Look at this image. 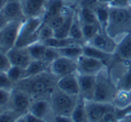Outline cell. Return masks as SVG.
Listing matches in <instances>:
<instances>
[{
    "instance_id": "6da1fadb",
    "label": "cell",
    "mask_w": 131,
    "mask_h": 122,
    "mask_svg": "<svg viewBox=\"0 0 131 122\" xmlns=\"http://www.w3.org/2000/svg\"><path fill=\"white\" fill-rule=\"evenodd\" d=\"M57 79L50 71H45L31 77H28L20 80L14 86L21 91L27 93L31 98L44 99L45 95H49L57 87Z\"/></svg>"
},
{
    "instance_id": "7a4b0ae2",
    "label": "cell",
    "mask_w": 131,
    "mask_h": 122,
    "mask_svg": "<svg viewBox=\"0 0 131 122\" xmlns=\"http://www.w3.org/2000/svg\"><path fill=\"white\" fill-rule=\"evenodd\" d=\"M110 7V6H109ZM131 30V6L125 8L110 7L106 34L114 38Z\"/></svg>"
},
{
    "instance_id": "3957f363",
    "label": "cell",
    "mask_w": 131,
    "mask_h": 122,
    "mask_svg": "<svg viewBox=\"0 0 131 122\" xmlns=\"http://www.w3.org/2000/svg\"><path fill=\"white\" fill-rule=\"evenodd\" d=\"M117 94V88L114 86L110 74L106 69H104L96 75V86L94 101L112 103V102L116 100Z\"/></svg>"
},
{
    "instance_id": "277c9868",
    "label": "cell",
    "mask_w": 131,
    "mask_h": 122,
    "mask_svg": "<svg viewBox=\"0 0 131 122\" xmlns=\"http://www.w3.org/2000/svg\"><path fill=\"white\" fill-rule=\"evenodd\" d=\"M79 95H71L55 88L50 95V105L52 112L56 115L70 116L77 104Z\"/></svg>"
},
{
    "instance_id": "5b68a950",
    "label": "cell",
    "mask_w": 131,
    "mask_h": 122,
    "mask_svg": "<svg viewBox=\"0 0 131 122\" xmlns=\"http://www.w3.org/2000/svg\"><path fill=\"white\" fill-rule=\"evenodd\" d=\"M43 23L44 21L42 17H32L25 19L21 24L15 47H27L35 42L39 41L38 30Z\"/></svg>"
},
{
    "instance_id": "8992f818",
    "label": "cell",
    "mask_w": 131,
    "mask_h": 122,
    "mask_svg": "<svg viewBox=\"0 0 131 122\" xmlns=\"http://www.w3.org/2000/svg\"><path fill=\"white\" fill-rule=\"evenodd\" d=\"M23 21H10L0 27V50L6 53L15 47Z\"/></svg>"
},
{
    "instance_id": "52a82bcc",
    "label": "cell",
    "mask_w": 131,
    "mask_h": 122,
    "mask_svg": "<svg viewBox=\"0 0 131 122\" xmlns=\"http://www.w3.org/2000/svg\"><path fill=\"white\" fill-rule=\"evenodd\" d=\"M31 102V97L27 93L17 88H14L11 92V97L7 109L14 110L20 116L24 115L29 112Z\"/></svg>"
},
{
    "instance_id": "ba28073f",
    "label": "cell",
    "mask_w": 131,
    "mask_h": 122,
    "mask_svg": "<svg viewBox=\"0 0 131 122\" xmlns=\"http://www.w3.org/2000/svg\"><path fill=\"white\" fill-rule=\"evenodd\" d=\"M77 70H78L77 60L60 56L50 64L49 71L57 79H60V77H62L64 76L77 73Z\"/></svg>"
},
{
    "instance_id": "9c48e42d",
    "label": "cell",
    "mask_w": 131,
    "mask_h": 122,
    "mask_svg": "<svg viewBox=\"0 0 131 122\" xmlns=\"http://www.w3.org/2000/svg\"><path fill=\"white\" fill-rule=\"evenodd\" d=\"M115 108L112 103H100L91 100L86 101V112L88 122H101L105 113Z\"/></svg>"
},
{
    "instance_id": "30bf717a",
    "label": "cell",
    "mask_w": 131,
    "mask_h": 122,
    "mask_svg": "<svg viewBox=\"0 0 131 122\" xmlns=\"http://www.w3.org/2000/svg\"><path fill=\"white\" fill-rule=\"evenodd\" d=\"M77 63H78L77 74L80 75L95 76L106 67V64L102 61L84 54H82L77 60Z\"/></svg>"
},
{
    "instance_id": "8fae6325",
    "label": "cell",
    "mask_w": 131,
    "mask_h": 122,
    "mask_svg": "<svg viewBox=\"0 0 131 122\" xmlns=\"http://www.w3.org/2000/svg\"><path fill=\"white\" fill-rule=\"evenodd\" d=\"M21 1L8 0L1 10V26L10 21H24Z\"/></svg>"
},
{
    "instance_id": "7c38bea8",
    "label": "cell",
    "mask_w": 131,
    "mask_h": 122,
    "mask_svg": "<svg viewBox=\"0 0 131 122\" xmlns=\"http://www.w3.org/2000/svg\"><path fill=\"white\" fill-rule=\"evenodd\" d=\"M6 56L12 66L26 69L29 64L32 62L29 52L27 47H14L6 52Z\"/></svg>"
},
{
    "instance_id": "4fadbf2b",
    "label": "cell",
    "mask_w": 131,
    "mask_h": 122,
    "mask_svg": "<svg viewBox=\"0 0 131 122\" xmlns=\"http://www.w3.org/2000/svg\"><path fill=\"white\" fill-rule=\"evenodd\" d=\"M79 85V95L86 101L94 100L96 86V75H80L78 74Z\"/></svg>"
},
{
    "instance_id": "5bb4252c",
    "label": "cell",
    "mask_w": 131,
    "mask_h": 122,
    "mask_svg": "<svg viewBox=\"0 0 131 122\" xmlns=\"http://www.w3.org/2000/svg\"><path fill=\"white\" fill-rule=\"evenodd\" d=\"M48 0H21V5L25 19L42 17Z\"/></svg>"
},
{
    "instance_id": "9a60e30c",
    "label": "cell",
    "mask_w": 131,
    "mask_h": 122,
    "mask_svg": "<svg viewBox=\"0 0 131 122\" xmlns=\"http://www.w3.org/2000/svg\"><path fill=\"white\" fill-rule=\"evenodd\" d=\"M86 44L91 45L96 48L103 50L108 53H112V54H114L116 47H117V43H116L115 39L102 31H100L93 39Z\"/></svg>"
},
{
    "instance_id": "2e32d148",
    "label": "cell",
    "mask_w": 131,
    "mask_h": 122,
    "mask_svg": "<svg viewBox=\"0 0 131 122\" xmlns=\"http://www.w3.org/2000/svg\"><path fill=\"white\" fill-rule=\"evenodd\" d=\"M57 88L71 95H79L78 74H71L60 77L57 80Z\"/></svg>"
},
{
    "instance_id": "e0dca14e",
    "label": "cell",
    "mask_w": 131,
    "mask_h": 122,
    "mask_svg": "<svg viewBox=\"0 0 131 122\" xmlns=\"http://www.w3.org/2000/svg\"><path fill=\"white\" fill-rule=\"evenodd\" d=\"M114 54L122 62H131V30L126 33L117 44Z\"/></svg>"
},
{
    "instance_id": "ac0fdd59",
    "label": "cell",
    "mask_w": 131,
    "mask_h": 122,
    "mask_svg": "<svg viewBox=\"0 0 131 122\" xmlns=\"http://www.w3.org/2000/svg\"><path fill=\"white\" fill-rule=\"evenodd\" d=\"M50 112H52V109H51L50 103L47 100L34 99V101L31 102L28 112L45 120L46 118L49 116Z\"/></svg>"
},
{
    "instance_id": "d6986e66",
    "label": "cell",
    "mask_w": 131,
    "mask_h": 122,
    "mask_svg": "<svg viewBox=\"0 0 131 122\" xmlns=\"http://www.w3.org/2000/svg\"><path fill=\"white\" fill-rule=\"evenodd\" d=\"M62 12H64V0H48L42 16L43 21L47 23L49 20L59 15Z\"/></svg>"
},
{
    "instance_id": "ffe728a7",
    "label": "cell",
    "mask_w": 131,
    "mask_h": 122,
    "mask_svg": "<svg viewBox=\"0 0 131 122\" xmlns=\"http://www.w3.org/2000/svg\"><path fill=\"white\" fill-rule=\"evenodd\" d=\"M83 54L102 61L105 64H106L107 62L111 60V58L113 55L112 53H108L106 52L103 51V50L96 48V47H93L91 45H88V44L83 45Z\"/></svg>"
},
{
    "instance_id": "44dd1931",
    "label": "cell",
    "mask_w": 131,
    "mask_h": 122,
    "mask_svg": "<svg viewBox=\"0 0 131 122\" xmlns=\"http://www.w3.org/2000/svg\"><path fill=\"white\" fill-rule=\"evenodd\" d=\"M50 63L44 60H33L25 69V77H31L49 71Z\"/></svg>"
},
{
    "instance_id": "7402d4cb",
    "label": "cell",
    "mask_w": 131,
    "mask_h": 122,
    "mask_svg": "<svg viewBox=\"0 0 131 122\" xmlns=\"http://www.w3.org/2000/svg\"><path fill=\"white\" fill-rule=\"evenodd\" d=\"M94 10H95V14H96L97 21H98L101 28V31L105 32L107 25H108L109 15H110V7H109L108 5L100 3Z\"/></svg>"
},
{
    "instance_id": "603a6c76",
    "label": "cell",
    "mask_w": 131,
    "mask_h": 122,
    "mask_svg": "<svg viewBox=\"0 0 131 122\" xmlns=\"http://www.w3.org/2000/svg\"><path fill=\"white\" fill-rule=\"evenodd\" d=\"M79 20L81 23H86V24H97L99 23L97 21V17L94 9L89 7L88 5H82L79 8V12L78 13ZM100 26V25H99Z\"/></svg>"
},
{
    "instance_id": "cb8c5ba5",
    "label": "cell",
    "mask_w": 131,
    "mask_h": 122,
    "mask_svg": "<svg viewBox=\"0 0 131 122\" xmlns=\"http://www.w3.org/2000/svg\"><path fill=\"white\" fill-rule=\"evenodd\" d=\"M71 118L73 122H88L86 112V100L79 95L77 104L73 110Z\"/></svg>"
},
{
    "instance_id": "d4e9b609",
    "label": "cell",
    "mask_w": 131,
    "mask_h": 122,
    "mask_svg": "<svg viewBox=\"0 0 131 122\" xmlns=\"http://www.w3.org/2000/svg\"><path fill=\"white\" fill-rule=\"evenodd\" d=\"M57 50L60 53V56L67 57V58L73 59V60H78L83 54V45L76 44V45H71Z\"/></svg>"
},
{
    "instance_id": "484cf974",
    "label": "cell",
    "mask_w": 131,
    "mask_h": 122,
    "mask_svg": "<svg viewBox=\"0 0 131 122\" xmlns=\"http://www.w3.org/2000/svg\"><path fill=\"white\" fill-rule=\"evenodd\" d=\"M69 38L76 40L79 43L84 45V38H83V32H82V23L79 20V14L75 13L74 18H73L72 24H71V29H70Z\"/></svg>"
},
{
    "instance_id": "4316f807",
    "label": "cell",
    "mask_w": 131,
    "mask_h": 122,
    "mask_svg": "<svg viewBox=\"0 0 131 122\" xmlns=\"http://www.w3.org/2000/svg\"><path fill=\"white\" fill-rule=\"evenodd\" d=\"M75 13L70 12L68 14L67 18H66L65 21L63 23V24L58 28V29H54V38H69L70 34V29H71V24H72L73 18H74Z\"/></svg>"
},
{
    "instance_id": "83f0119b",
    "label": "cell",
    "mask_w": 131,
    "mask_h": 122,
    "mask_svg": "<svg viewBox=\"0 0 131 122\" xmlns=\"http://www.w3.org/2000/svg\"><path fill=\"white\" fill-rule=\"evenodd\" d=\"M47 47H53V48L56 49H60V48H63V47H69L71 45H76V44H83L79 43V42L76 41V40L72 39L71 38H52L50 39H47V41L43 42Z\"/></svg>"
},
{
    "instance_id": "f1b7e54d",
    "label": "cell",
    "mask_w": 131,
    "mask_h": 122,
    "mask_svg": "<svg viewBox=\"0 0 131 122\" xmlns=\"http://www.w3.org/2000/svg\"><path fill=\"white\" fill-rule=\"evenodd\" d=\"M27 48L32 60H43L47 46L42 42L38 41L29 45V47H27Z\"/></svg>"
},
{
    "instance_id": "f546056e",
    "label": "cell",
    "mask_w": 131,
    "mask_h": 122,
    "mask_svg": "<svg viewBox=\"0 0 131 122\" xmlns=\"http://www.w3.org/2000/svg\"><path fill=\"white\" fill-rule=\"evenodd\" d=\"M101 31V28L97 24H86L82 23V32L83 38H84L85 44L88 43L92 40L99 32Z\"/></svg>"
},
{
    "instance_id": "4dcf8cb0",
    "label": "cell",
    "mask_w": 131,
    "mask_h": 122,
    "mask_svg": "<svg viewBox=\"0 0 131 122\" xmlns=\"http://www.w3.org/2000/svg\"><path fill=\"white\" fill-rule=\"evenodd\" d=\"M6 73L14 84L19 82L21 79H25V69L17 67V66H11L8 71H6Z\"/></svg>"
},
{
    "instance_id": "1f68e13d",
    "label": "cell",
    "mask_w": 131,
    "mask_h": 122,
    "mask_svg": "<svg viewBox=\"0 0 131 122\" xmlns=\"http://www.w3.org/2000/svg\"><path fill=\"white\" fill-rule=\"evenodd\" d=\"M53 36H54V30L48 24L44 23L38 30V40L43 43L47 39L53 38Z\"/></svg>"
},
{
    "instance_id": "d6a6232c",
    "label": "cell",
    "mask_w": 131,
    "mask_h": 122,
    "mask_svg": "<svg viewBox=\"0 0 131 122\" xmlns=\"http://www.w3.org/2000/svg\"><path fill=\"white\" fill-rule=\"evenodd\" d=\"M119 90L126 92L131 91V66L121 77L119 83Z\"/></svg>"
},
{
    "instance_id": "836d02e7",
    "label": "cell",
    "mask_w": 131,
    "mask_h": 122,
    "mask_svg": "<svg viewBox=\"0 0 131 122\" xmlns=\"http://www.w3.org/2000/svg\"><path fill=\"white\" fill-rule=\"evenodd\" d=\"M14 86L15 84L10 79L6 71H0V89L13 91Z\"/></svg>"
},
{
    "instance_id": "e575fe53",
    "label": "cell",
    "mask_w": 131,
    "mask_h": 122,
    "mask_svg": "<svg viewBox=\"0 0 131 122\" xmlns=\"http://www.w3.org/2000/svg\"><path fill=\"white\" fill-rule=\"evenodd\" d=\"M69 13L70 12H68V13L62 12V14H60L59 15H57V16H55V17L52 18V19L49 20L47 23H45L48 24L53 29V30H54V29H58L60 26H62V24H63V23L65 21L66 18H67L68 14H69Z\"/></svg>"
},
{
    "instance_id": "d590c367",
    "label": "cell",
    "mask_w": 131,
    "mask_h": 122,
    "mask_svg": "<svg viewBox=\"0 0 131 122\" xmlns=\"http://www.w3.org/2000/svg\"><path fill=\"white\" fill-rule=\"evenodd\" d=\"M19 117V114L14 112V110L5 109L0 113V122H15Z\"/></svg>"
},
{
    "instance_id": "8d00e7d4",
    "label": "cell",
    "mask_w": 131,
    "mask_h": 122,
    "mask_svg": "<svg viewBox=\"0 0 131 122\" xmlns=\"http://www.w3.org/2000/svg\"><path fill=\"white\" fill-rule=\"evenodd\" d=\"M58 57H60V53H59L58 50L56 48H53V47H47V49L45 51V54H44V58H43V60L45 62L51 64Z\"/></svg>"
},
{
    "instance_id": "74e56055",
    "label": "cell",
    "mask_w": 131,
    "mask_h": 122,
    "mask_svg": "<svg viewBox=\"0 0 131 122\" xmlns=\"http://www.w3.org/2000/svg\"><path fill=\"white\" fill-rule=\"evenodd\" d=\"M128 116H131V103L125 105L124 107H121V108L116 107L115 119L117 120H121L123 118L128 117Z\"/></svg>"
},
{
    "instance_id": "f35d334b",
    "label": "cell",
    "mask_w": 131,
    "mask_h": 122,
    "mask_svg": "<svg viewBox=\"0 0 131 122\" xmlns=\"http://www.w3.org/2000/svg\"><path fill=\"white\" fill-rule=\"evenodd\" d=\"M11 92L5 89H0V106L3 108L7 109L11 97Z\"/></svg>"
},
{
    "instance_id": "ab89813d",
    "label": "cell",
    "mask_w": 131,
    "mask_h": 122,
    "mask_svg": "<svg viewBox=\"0 0 131 122\" xmlns=\"http://www.w3.org/2000/svg\"><path fill=\"white\" fill-rule=\"evenodd\" d=\"M11 63L6 56V53L0 50V71H7L11 67Z\"/></svg>"
},
{
    "instance_id": "60d3db41",
    "label": "cell",
    "mask_w": 131,
    "mask_h": 122,
    "mask_svg": "<svg viewBox=\"0 0 131 122\" xmlns=\"http://www.w3.org/2000/svg\"><path fill=\"white\" fill-rule=\"evenodd\" d=\"M110 7H117V8H125L131 6V0H112L108 4Z\"/></svg>"
},
{
    "instance_id": "b9f144b4",
    "label": "cell",
    "mask_w": 131,
    "mask_h": 122,
    "mask_svg": "<svg viewBox=\"0 0 131 122\" xmlns=\"http://www.w3.org/2000/svg\"><path fill=\"white\" fill-rule=\"evenodd\" d=\"M51 122H73V121L70 116H62V115L53 114V119H51Z\"/></svg>"
},
{
    "instance_id": "7bdbcfd3",
    "label": "cell",
    "mask_w": 131,
    "mask_h": 122,
    "mask_svg": "<svg viewBox=\"0 0 131 122\" xmlns=\"http://www.w3.org/2000/svg\"><path fill=\"white\" fill-rule=\"evenodd\" d=\"M24 116H25L26 122H46V120L36 117V116H34L33 114L29 113V112H27L26 114H24Z\"/></svg>"
},
{
    "instance_id": "ee69618b",
    "label": "cell",
    "mask_w": 131,
    "mask_h": 122,
    "mask_svg": "<svg viewBox=\"0 0 131 122\" xmlns=\"http://www.w3.org/2000/svg\"><path fill=\"white\" fill-rule=\"evenodd\" d=\"M15 122H26V119H25V116L24 115H21L17 119H16Z\"/></svg>"
},
{
    "instance_id": "f6af8a7d",
    "label": "cell",
    "mask_w": 131,
    "mask_h": 122,
    "mask_svg": "<svg viewBox=\"0 0 131 122\" xmlns=\"http://www.w3.org/2000/svg\"><path fill=\"white\" fill-rule=\"evenodd\" d=\"M97 1H98L99 3H101V4H105V5H108V4L112 1V0H97Z\"/></svg>"
},
{
    "instance_id": "bcb514c9",
    "label": "cell",
    "mask_w": 131,
    "mask_h": 122,
    "mask_svg": "<svg viewBox=\"0 0 131 122\" xmlns=\"http://www.w3.org/2000/svg\"><path fill=\"white\" fill-rule=\"evenodd\" d=\"M4 110H5V108H3L2 106H0V113H1V112H3Z\"/></svg>"
},
{
    "instance_id": "7dc6e473",
    "label": "cell",
    "mask_w": 131,
    "mask_h": 122,
    "mask_svg": "<svg viewBox=\"0 0 131 122\" xmlns=\"http://www.w3.org/2000/svg\"><path fill=\"white\" fill-rule=\"evenodd\" d=\"M0 27H1V11H0Z\"/></svg>"
},
{
    "instance_id": "c3c4849f",
    "label": "cell",
    "mask_w": 131,
    "mask_h": 122,
    "mask_svg": "<svg viewBox=\"0 0 131 122\" xmlns=\"http://www.w3.org/2000/svg\"><path fill=\"white\" fill-rule=\"evenodd\" d=\"M112 122H119V120H117V119H115V120H113V121H112Z\"/></svg>"
}]
</instances>
